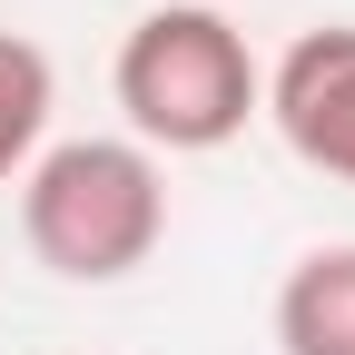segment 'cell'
I'll return each instance as SVG.
<instances>
[{"instance_id":"6da1fadb","label":"cell","mask_w":355,"mask_h":355,"mask_svg":"<svg viewBox=\"0 0 355 355\" xmlns=\"http://www.w3.org/2000/svg\"><path fill=\"white\" fill-rule=\"evenodd\" d=\"M20 237L50 277L119 286L168 237V178L139 139H60L20 168Z\"/></svg>"},{"instance_id":"7a4b0ae2","label":"cell","mask_w":355,"mask_h":355,"mask_svg":"<svg viewBox=\"0 0 355 355\" xmlns=\"http://www.w3.org/2000/svg\"><path fill=\"white\" fill-rule=\"evenodd\" d=\"M109 79H119V109L139 128V148H178V158L227 148L257 119V99H266V69L247 50V30L217 0H168V10H148L119 40Z\"/></svg>"},{"instance_id":"3957f363","label":"cell","mask_w":355,"mask_h":355,"mask_svg":"<svg viewBox=\"0 0 355 355\" xmlns=\"http://www.w3.org/2000/svg\"><path fill=\"white\" fill-rule=\"evenodd\" d=\"M257 109L277 119V139L306 168H326V178L355 188V20H326V30L286 40V60L266 69Z\"/></svg>"},{"instance_id":"277c9868","label":"cell","mask_w":355,"mask_h":355,"mask_svg":"<svg viewBox=\"0 0 355 355\" xmlns=\"http://www.w3.org/2000/svg\"><path fill=\"white\" fill-rule=\"evenodd\" d=\"M277 355H355V247H306L286 266Z\"/></svg>"},{"instance_id":"5b68a950","label":"cell","mask_w":355,"mask_h":355,"mask_svg":"<svg viewBox=\"0 0 355 355\" xmlns=\"http://www.w3.org/2000/svg\"><path fill=\"white\" fill-rule=\"evenodd\" d=\"M50 109H60V69H50V50L40 40H20V30H0V188L50 148Z\"/></svg>"}]
</instances>
